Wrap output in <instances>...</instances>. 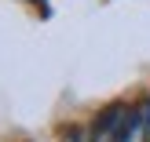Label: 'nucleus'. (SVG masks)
<instances>
[{
  "instance_id": "obj_1",
  "label": "nucleus",
  "mask_w": 150,
  "mask_h": 142,
  "mask_svg": "<svg viewBox=\"0 0 150 142\" xmlns=\"http://www.w3.org/2000/svg\"><path fill=\"white\" fill-rule=\"evenodd\" d=\"M88 131H92V142H146L150 139V102L106 106Z\"/></svg>"
},
{
  "instance_id": "obj_2",
  "label": "nucleus",
  "mask_w": 150,
  "mask_h": 142,
  "mask_svg": "<svg viewBox=\"0 0 150 142\" xmlns=\"http://www.w3.org/2000/svg\"><path fill=\"white\" fill-rule=\"evenodd\" d=\"M62 142H92V131H88V128H70Z\"/></svg>"
}]
</instances>
